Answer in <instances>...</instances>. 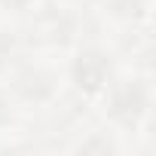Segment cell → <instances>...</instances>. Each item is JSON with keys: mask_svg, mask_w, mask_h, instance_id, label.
<instances>
[{"mask_svg": "<svg viewBox=\"0 0 156 156\" xmlns=\"http://www.w3.org/2000/svg\"><path fill=\"white\" fill-rule=\"evenodd\" d=\"M104 92L107 119L119 129H138L150 113V83L144 76H126V80L107 83Z\"/></svg>", "mask_w": 156, "mask_h": 156, "instance_id": "cell-1", "label": "cell"}, {"mask_svg": "<svg viewBox=\"0 0 156 156\" xmlns=\"http://www.w3.org/2000/svg\"><path fill=\"white\" fill-rule=\"evenodd\" d=\"M110 76H113V61L101 49H80L76 58L70 61V80H73L76 92H83V95L104 92Z\"/></svg>", "mask_w": 156, "mask_h": 156, "instance_id": "cell-2", "label": "cell"}, {"mask_svg": "<svg viewBox=\"0 0 156 156\" xmlns=\"http://www.w3.org/2000/svg\"><path fill=\"white\" fill-rule=\"evenodd\" d=\"M12 95L25 104H46L55 98L58 92V80L55 73L46 70V67H37V64H25L22 70H16L12 83H9Z\"/></svg>", "mask_w": 156, "mask_h": 156, "instance_id": "cell-3", "label": "cell"}, {"mask_svg": "<svg viewBox=\"0 0 156 156\" xmlns=\"http://www.w3.org/2000/svg\"><path fill=\"white\" fill-rule=\"evenodd\" d=\"M37 28H40V40H43V43L67 46V43L76 40V34H80V19H76L73 12H58V9H52V12H46V16L37 22Z\"/></svg>", "mask_w": 156, "mask_h": 156, "instance_id": "cell-4", "label": "cell"}, {"mask_svg": "<svg viewBox=\"0 0 156 156\" xmlns=\"http://www.w3.org/2000/svg\"><path fill=\"white\" fill-rule=\"evenodd\" d=\"M147 3H150V0H104V9H107L113 19L138 22V19L147 16Z\"/></svg>", "mask_w": 156, "mask_h": 156, "instance_id": "cell-5", "label": "cell"}, {"mask_svg": "<svg viewBox=\"0 0 156 156\" xmlns=\"http://www.w3.org/2000/svg\"><path fill=\"white\" fill-rule=\"evenodd\" d=\"M76 150H80V153H116L119 150V144L107 135V132H92L86 141H80V144H76Z\"/></svg>", "mask_w": 156, "mask_h": 156, "instance_id": "cell-6", "label": "cell"}, {"mask_svg": "<svg viewBox=\"0 0 156 156\" xmlns=\"http://www.w3.org/2000/svg\"><path fill=\"white\" fill-rule=\"evenodd\" d=\"M16 52H19V40L12 34H6V31H0V70L9 67V61L16 58Z\"/></svg>", "mask_w": 156, "mask_h": 156, "instance_id": "cell-7", "label": "cell"}, {"mask_svg": "<svg viewBox=\"0 0 156 156\" xmlns=\"http://www.w3.org/2000/svg\"><path fill=\"white\" fill-rule=\"evenodd\" d=\"M43 0H0V9H6V12H28L34 6H40Z\"/></svg>", "mask_w": 156, "mask_h": 156, "instance_id": "cell-8", "label": "cell"}, {"mask_svg": "<svg viewBox=\"0 0 156 156\" xmlns=\"http://www.w3.org/2000/svg\"><path fill=\"white\" fill-rule=\"evenodd\" d=\"M12 122V101L6 92H0V129H6Z\"/></svg>", "mask_w": 156, "mask_h": 156, "instance_id": "cell-9", "label": "cell"}]
</instances>
